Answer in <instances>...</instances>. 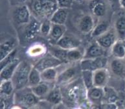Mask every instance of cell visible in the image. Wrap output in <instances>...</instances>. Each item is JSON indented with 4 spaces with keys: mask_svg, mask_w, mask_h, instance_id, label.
Masks as SVG:
<instances>
[{
    "mask_svg": "<svg viewBox=\"0 0 125 109\" xmlns=\"http://www.w3.org/2000/svg\"><path fill=\"white\" fill-rule=\"evenodd\" d=\"M58 8L57 0H34L32 5L34 12L45 20H50Z\"/></svg>",
    "mask_w": 125,
    "mask_h": 109,
    "instance_id": "obj_4",
    "label": "cell"
},
{
    "mask_svg": "<svg viewBox=\"0 0 125 109\" xmlns=\"http://www.w3.org/2000/svg\"><path fill=\"white\" fill-rule=\"evenodd\" d=\"M111 73L120 79L125 80V59L113 58L109 62Z\"/></svg>",
    "mask_w": 125,
    "mask_h": 109,
    "instance_id": "obj_9",
    "label": "cell"
},
{
    "mask_svg": "<svg viewBox=\"0 0 125 109\" xmlns=\"http://www.w3.org/2000/svg\"><path fill=\"white\" fill-rule=\"evenodd\" d=\"M82 1H86V0H82Z\"/></svg>",
    "mask_w": 125,
    "mask_h": 109,
    "instance_id": "obj_50",
    "label": "cell"
},
{
    "mask_svg": "<svg viewBox=\"0 0 125 109\" xmlns=\"http://www.w3.org/2000/svg\"><path fill=\"white\" fill-rule=\"evenodd\" d=\"M81 78L84 86L87 90H90L94 87V72L91 71L82 70L81 72Z\"/></svg>",
    "mask_w": 125,
    "mask_h": 109,
    "instance_id": "obj_32",
    "label": "cell"
},
{
    "mask_svg": "<svg viewBox=\"0 0 125 109\" xmlns=\"http://www.w3.org/2000/svg\"><path fill=\"white\" fill-rule=\"evenodd\" d=\"M106 56V49L99 45L97 42L92 44L87 48L84 53V58H97Z\"/></svg>",
    "mask_w": 125,
    "mask_h": 109,
    "instance_id": "obj_17",
    "label": "cell"
},
{
    "mask_svg": "<svg viewBox=\"0 0 125 109\" xmlns=\"http://www.w3.org/2000/svg\"><path fill=\"white\" fill-rule=\"evenodd\" d=\"M123 107L125 109V97L124 98V100H123Z\"/></svg>",
    "mask_w": 125,
    "mask_h": 109,
    "instance_id": "obj_46",
    "label": "cell"
},
{
    "mask_svg": "<svg viewBox=\"0 0 125 109\" xmlns=\"http://www.w3.org/2000/svg\"><path fill=\"white\" fill-rule=\"evenodd\" d=\"M41 101L34 94L30 87L15 91L14 94V102L17 105L27 109H32Z\"/></svg>",
    "mask_w": 125,
    "mask_h": 109,
    "instance_id": "obj_2",
    "label": "cell"
},
{
    "mask_svg": "<svg viewBox=\"0 0 125 109\" xmlns=\"http://www.w3.org/2000/svg\"><path fill=\"white\" fill-rule=\"evenodd\" d=\"M14 19L19 25H27L31 20L29 9L27 6L21 5L17 7L14 12Z\"/></svg>",
    "mask_w": 125,
    "mask_h": 109,
    "instance_id": "obj_10",
    "label": "cell"
},
{
    "mask_svg": "<svg viewBox=\"0 0 125 109\" xmlns=\"http://www.w3.org/2000/svg\"><path fill=\"white\" fill-rule=\"evenodd\" d=\"M42 80L41 72L37 70L34 66H32L29 77L28 87L32 88L41 83Z\"/></svg>",
    "mask_w": 125,
    "mask_h": 109,
    "instance_id": "obj_31",
    "label": "cell"
},
{
    "mask_svg": "<svg viewBox=\"0 0 125 109\" xmlns=\"http://www.w3.org/2000/svg\"><path fill=\"white\" fill-rule=\"evenodd\" d=\"M110 79V72L107 68L97 70L94 72V87L104 88L107 86Z\"/></svg>",
    "mask_w": 125,
    "mask_h": 109,
    "instance_id": "obj_11",
    "label": "cell"
},
{
    "mask_svg": "<svg viewBox=\"0 0 125 109\" xmlns=\"http://www.w3.org/2000/svg\"><path fill=\"white\" fill-rule=\"evenodd\" d=\"M44 47L42 45H36L32 47L29 50V54L31 56H37L43 53Z\"/></svg>",
    "mask_w": 125,
    "mask_h": 109,
    "instance_id": "obj_37",
    "label": "cell"
},
{
    "mask_svg": "<svg viewBox=\"0 0 125 109\" xmlns=\"http://www.w3.org/2000/svg\"><path fill=\"white\" fill-rule=\"evenodd\" d=\"M41 23L34 18H31V20L27 24L24 31V36L27 40L34 39L40 31Z\"/></svg>",
    "mask_w": 125,
    "mask_h": 109,
    "instance_id": "obj_13",
    "label": "cell"
},
{
    "mask_svg": "<svg viewBox=\"0 0 125 109\" xmlns=\"http://www.w3.org/2000/svg\"></svg>",
    "mask_w": 125,
    "mask_h": 109,
    "instance_id": "obj_49",
    "label": "cell"
},
{
    "mask_svg": "<svg viewBox=\"0 0 125 109\" xmlns=\"http://www.w3.org/2000/svg\"><path fill=\"white\" fill-rule=\"evenodd\" d=\"M108 64V58L106 56L93 59L83 58L80 62H79L81 70L91 71L93 72L97 70L107 68L106 66Z\"/></svg>",
    "mask_w": 125,
    "mask_h": 109,
    "instance_id": "obj_6",
    "label": "cell"
},
{
    "mask_svg": "<svg viewBox=\"0 0 125 109\" xmlns=\"http://www.w3.org/2000/svg\"><path fill=\"white\" fill-rule=\"evenodd\" d=\"M32 66L26 61H21L16 68L11 81L15 91L28 87L29 77Z\"/></svg>",
    "mask_w": 125,
    "mask_h": 109,
    "instance_id": "obj_3",
    "label": "cell"
},
{
    "mask_svg": "<svg viewBox=\"0 0 125 109\" xmlns=\"http://www.w3.org/2000/svg\"><path fill=\"white\" fill-rule=\"evenodd\" d=\"M52 25V23H51L50 20H45L41 23L40 33L43 36H49V33L51 32V30Z\"/></svg>",
    "mask_w": 125,
    "mask_h": 109,
    "instance_id": "obj_35",
    "label": "cell"
},
{
    "mask_svg": "<svg viewBox=\"0 0 125 109\" xmlns=\"http://www.w3.org/2000/svg\"><path fill=\"white\" fill-rule=\"evenodd\" d=\"M56 85L55 83H49L44 81H42L38 85L31 88L34 94L41 100L44 99L46 96Z\"/></svg>",
    "mask_w": 125,
    "mask_h": 109,
    "instance_id": "obj_14",
    "label": "cell"
},
{
    "mask_svg": "<svg viewBox=\"0 0 125 109\" xmlns=\"http://www.w3.org/2000/svg\"><path fill=\"white\" fill-rule=\"evenodd\" d=\"M119 109H125L124 107H123V108H120L119 107Z\"/></svg>",
    "mask_w": 125,
    "mask_h": 109,
    "instance_id": "obj_48",
    "label": "cell"
},
{
    "mask_svg": "<svg viewBox=\"0 0 125 109\" xmlns=\"http://www.w3.org/2000/svg\"><path fill=\"white\" fill-rule=\"evenodd\" d=\"M13 104H14V95L12 96H1L0 109H9Z\"/></svg>",
    "mask_w": 125,
    "mask_h": 109,
    "instance_id": "obj_34",
    "label": "cell"
},
{
    "mask_svg": "<svg viewBox=\"0 0 125 109\" xmlns=\"http://www.w3.org/2000/svg\"><path fill=\"white\" fill-rule=\"evenodd\" d=\"M90 8L96 17L102 18L106 13L107 5L104 0H93L90 3Z\"/></svg>",
    "mask_w": 125,
    "mask_h": 109,
    "instance_id": "obj_20",
    "label": "cell"
},
{
    "mask_svg": "<svg viewBox=\"0 0 125 109\" xmlns=\"http://www.w3.org/2000/svg\"><path fill=\"white\" fill-rule=\"evenodd\" d=\"M63 64V63L62 61L58 60V58H56L49 53L48 54L40 58L34 66L37 70H39L40 72H42L49 68H58V66H61Z\"/></svg>",
    "mask_w": 125,
    "mask_h": 109,
    "instance_id": "obj_7",
    "label": "cell"
},
{
    "mask_svg": "<svg viewBox=\"0 0 125 109\" xmlns=\"http://www.w3.org/2000/svg\"><path fill=\"white\" fill-rule=\"evenodd\" d=\"M84 53L85 51H82L80 47L69 50L67 51V62L68 63L80 62L84 58Z\"/></svg>",
    "mask_w": 125,
    "mask_h": 109,
    "instance_id": "obj_28",
    "label": "cell"
},
{
    "mask_svg": "<svg viewBox=\"0 0 125 109\" xmlns=\"http://www.w3.org/2000/svg\"><path fill=\"white\" fill-rule=\"evenodd\" d=\"M15 49V41L14 40H7L3 42L0 47V60L3 59Z\"/></svg>",
    "mask_w": 125,
    "mask_h": 109,
    "instance_id": "obj_26",
    "label": "cell"
},
{
    "mask_svg": "<svg viewBox=\"0 0 125 109\" xmlns=\"http://www.w3.org/2000/svg\"><path fill=\"white\" fill-rule=\"evenodd\" d=\"M104 95V90L103 88L94 87L87 92L88 100L94 105H101L103 103Z\"/></svg>",
    "mask_w": 125,
    "mask_h": 109,
    "instance_id": "obj_15",
    "label": "cell"
},
{
    "mask_svg": "<svg viewBox=\"0 0 125 109\" xmlns=\"http://www.w3.org/2000/svg\"><path fill=\"white\" fill-rule=\"evenodd\" d=\"M120 7L125 9V0H120Z\"/></svg>",
    "mask_w": 125,
    "mask_h": 109,
    "instance_id": "obj_44",
    "label": "cell"
},
{
    "mask_svg": "<svg viewBox=\"0 0 125 109\" xmlns=\"http://www.w3.org/2000/svg\"><path fill=\"white\" fill-rule=\"evenodd\" d=\"M111 54L113 58L125 59V42L117 40L111 48Z\"/></svg>",
    "mask_w": 125,
    "mask_h": 109,
    "instance_id": "obj_23",
    "label": "cell"
},
{
    "mask_svg": "<svg viewBox=\"0 0 125 109\" xmlns=\"http://www.w3.org/2000/svg\"><path fill=\"white\" fill-rule=\"evenodd\" d=\"M73 109H82V108L80 107H76V108H74Z\"/></svg>",
    "mask_w": 125,
    "mask_h": 109,
    "instance_id": "obj_47",
    "label": "cell"
},
{
    "mask_svg": "<svg viewBox=\"0 0 125 109\" xmlns=\"http://www.w3.org/2000/svg\"><path fill=\"white\" fill-rule=\"evenodd\" d=\"M58 73L56 68H49L41 72L42 81L49 83H55L58 77Z\"/></svg>",
    "mask_w": 125,
    "mask_h": 109,
    "instance_id": "obj_29",
    "label": "cell"
},
{
    "mask_svg": "<svg viewBox=\"0 0 125 109\" xmlns=\"http://www.w3.org/2000/svg\"><path fill=\"white\" fill-rule=\"evenodd\" d=\"M69 11L68 9L65 8H58L55 12L51 18L50 21L53 24L65 25L67 17H68Z\"/></svg>",
    "mask_w": 125,
    "mask_h": 109,
    "instance_id": "obj_22",
    "label": "cell"
},
{
    "mask_svg": "<svg viewBox=\"0 0 125 109\" xmlns=\"http://www.w3.org/2000/svg\"><path fill=\"white\" fill-rule=\"evenodd\" d=\"M54 46H50L49 47V53L52 56L58 58V60L62 61L63 64H67V50L63 49L61 47H58L57 45H53Z\"/></svg>",
    "mask_w": 125,
    "mask_h": 109,
    "instance_id": "obj_25",
    "label": "cell"
},
{
    "mask_svg": "<svg viewBox=\"0 0 125 109\" xmlns=\"http://www.w3.org/2000/svg\"></svg>",
    "mask_w": 125,
    "mask_h": 109,
    "instance_id": "obj_51",
    "label": "cell"
},
{
    "mask_svg": "<svg viewBox=\"0 0 125 109\" xmlns=\"http://www.w3.org/2000/svg\"><path fill=\"white\" fill-rule=\"evenodd\" d=\"M104 95L103 103H117L119 100V96L118 94V92L114 87H109L107 85L106 87L104 88Z\"/></svg>",
    "mask_w": 125,
    "mask_h": 109,
    "instance_id": "obj_24",
    "label": "cell"
},
{
    "mask_svg": "<svg viewBox=\"0 0 125 109\" xmlns=\"http://www.w3.org/2000/svg\"><path fill=\"white\" fill-rule=\"evenodd\" d=\"M113 7H120V0H110Z\"/></svg>",
    "mask_w": 125,
    "mask_h": 109,
    "instance_id": "obj_42",
    "label": "cell"
},
{
    "mask_svg": "<svg viewBox=\"0 0 125 109\" xmlns=\"http://www.w3.org/2000/svg\"><path fill=\"white\" fill-rule=\"evenodd\" d=\"M19 2H20V3H24V2H25L26 1H27V0H18Z\"/></svg>",
    "mask_w": 125,
    "mask_h": 109,
    "instance_id": "obj_45",
    "label": "cell"
},
{
    "mask_svg": "<svg viewBox=\"0 0 125 109\" xmlns=\"http://www.w3.org/2000/svg\"><path fill=\"white\" fill-rule=\"evenodd\" d=\"M78 26L79 31L82 33H92L95 27L94 18L89 14L84 16L80 18Z\"/></svg>",
    "mask_w": 125,
    "mask_h": 109,
    "instance_id": "obj_18",
    "label": "cell"
},
{
    "mask_svg": "<svg viewBox=\"0 0 125 109\" xmlns=\"http://www.w3.org/2000/svg\"><path fill=\"white\" fill-rule=\"evenodd\" d=\"M32 109H54V106L49 103L45 100H41L37 105H36Z\"/></svg>",
    "mask_w": 125,
    "mask_h": 109,
    "instance_id": "obj_38",
    "label": "cell"
},
{
    "mask_svg": "<svg viewBox=\"0 0 125 109\" xmlns=\"http://www.w3.org/2000/svg\"><path fill=\"white\" fill-rule=\"evenodd\" d=\"M60 88L63 96V103L69 108L74 109L80 107L88 100V90L81 77Z\"/></svg>",
    "mask_w": 125,
    "mask_h": 109,
    "instance_id": "obj_1",
    "label": "cell"
},
{
    "mask_svg": "<svg viewBox=\"0 0 125 109\" xmlns=\"http://www.w3.org/2000/svg\"><path fill=\"white\" fill-rule=\"evenodd\" d=\"M15 92L13 83L11 80H7L1 82L0 93L1 96H12Z\"/></svg>",
    "mask_w": 125,
    "mask_h": 109,
    "instance_id": "obj_30",
    "label": "cell"
},
{
    "mask_svg": "<svg viewBox=\"0 0 125 109\" xmlns=\"http://www.w3.org/2000/svg\"><path fill=\"white\" fill-rule=\"evenodd\" d=\"M55 45L62 49L69 51L71 49L80 47V41L76 37L65 34Z\"/></svg>",
    "mask_w": 125,
    "mask_h": 109,
    "instance_id": "obj_12",
    "label": "cell"
},
{
    "mask_svg": "<svg viewBox=\"0 0 125 109\" xmlns=\"http://www.w3.org/2000/svg\"><path fill=\"white\" fill-rule=\"evenodd\" d=\"M81 72L82 70L80 67V64L78 66L73 65L68 67L58 74L56 81V85L59 87H62L72 83L73 81L79 78L78 74L79 73H81Z\"/></svg>",
    "mask_w": 125,
    "mask_h": 109,
    "instance_id": "obj_5",
    "label": "cell"
},
{
    "mask_svg": "<svg viewBox=\"0 0 125 109\" xmlns=\"http://www.w3.org/2000/svg\"><path fill=\"white\" fill-rule=\"evenodd\" d=\"M17 54V49H14L13 51H12L11 53L9 54L7 56H6L3 59L1 60L0 62V66H1V70L2 68H3L5 66H6L7 64H10V62H12L13 60L16 59V56Z\"/></svg>",
    "mask_w": 125,
    "mask_h": 109,
    "instance_id": "obj_36",
    "label": "cell"
},
{
    "mask_svg": "<svg viewBox=\"0 0 125 109\" xmlns=\"http://www.w3.org/2000/svg\"><path fill=\"white\" fill-rule=\"evenodd\" d=\"M20 60L18 58H16L15 60L7 64L3 68H2L0 72V79L1 82L7 80H11L14 73L15 72L16 68H18L19 64L20 63Z\"/></svg>",
    "mask_w": 125,
    "mask_h": 109,
    "instance_id": "obj_16",
    "label": "cell"
},
{
    "mask_svg": "<svg viewBox=\"0 0 125 109\" xmlns=\"http://www.w3.org/2000/svg\"><path fill=\"white\" fill-rule=\"evenodd\" d=\"M119 107L117 103H103L101 105V109H119Z\"/></svg>",
    "mask_w": 125,
    "mask_h": 109,
    "instance_id": "obj_40",
    "label": "cell"
},
{
    "mask_svg": "<svg viewBox=\"0 0 125 109\" xmlns=\"http://www.w3.org/2000/svg\"><path fill=\"white\" fill-rule=\"evenodd\" d=\"M118 39L115 29H109L104 34L96 38V42L105 49H111Z\"/></svg>",
    "mask_w": 125,
    "mask_h": 109,
    "instance_id": "obj_8",
    "label": "cell"
},
{
    "mask_svg": "<svg viewBox=\"0 0 125 109\" xmlns=\"http://www.w3.org/2000/svg\"><path fill=\"white\" fill-rule=\"evenodd\" d=\"M109 30V24L106 22H101L97 23L95 25V28L93 30L92 34V36L93 38L99 37L105 33H106Z\"/></svg>",
    "mask_w": 125,
    "mask_h": 109,
    "instance_id": "obj_33",
    "label": "cell"
},
{
    "mask_svg": "<svg viewBox=\"0 0 125 109\" xmlns=\"http://www.w3.org/2000/svg\"><path fill=\"white\" fill-rule=\"evenodd\" d=\"M43 100H45L49 103L52 106H56L58 104L63 102V96H62L61 88L58 85H55L53 88L51 90L46 98Z\"/></svg>",
    "mask_w": 125,
    "mask_h": 109,
    "instance_id": "obj_19",
    "label": "cell"
},
{
    "mask_svg": "<svg viewBox=\"0 0 125 109\" xmlns=\"http://www.w3.org/2000/svg\"><path fill=\"white\" fill-rule=\"evenodd\" d=\"M115 31L117 35L118 39L125 40V16H120L115 23Z\"/></svg>",
    "mask_w": 125,
    "mask_h": 109,
    "instance_id": "obj_27",
    "label": "cell"
},
{
    "mask_svg": "<svg viewBox=\"0 0 125 109\" xmlns=\"http://www.w3.org/2000/svg\"><path fill=\"white\" fill-rule=\"evenodd\" d=\"M66 32V27L65 25H52L51 30L49 35V38L51 40L53 44H56L64 35Z\"/></svg>",
    "mask_w": 125,
    "mask_h": 109,
    "instance_id": "obj_21",
    "label": "cell"
},
{
    "mask_svg": "<svg viewBox=\"0 0 125 109\" xmlns=\"http://www.w3.org/2000/svg\"><path fill=\"white\" fill-rule=\"evenodd\" d=\"M59 8L69 9L73 3V0H57Z\"/></svg>",
    "mask_w": 125,
    "mask_h": 109,
    "instance_id": "obj_39",
    "label": "cell"
},
{
    "mask_svg": "<svg viewBox=\"0 0 125 109\" xmlns=\"http://www.w3.org/2000/svg\"><path fill=\"white\" fill-rule=\"evenodd\" d=\"M9 109H25V108L22 107H21V106L17 105L14 104Z\"/></svg>",
    "mask_w": 125,
    "mask_h": 109,
    "instance_id": "obj_43",
    "label": "cell"
},
{
    "mask_svg": "<svg viewBox=\"0 0 125 109\" xmlns=\"http://www.w3.org/2000/svg\"><path fill=\"white\" fill-rule=\"evenodd\" d=\"M54 109H69V108L67 105H65L63 102L61 103L58 104L57 105L54 106Z\"/></svg>",
    "mask_w": 125,
    "mask_h": 109,
    "instance_id": "obj_41",
    "label": "cell"
}]
</instances>
